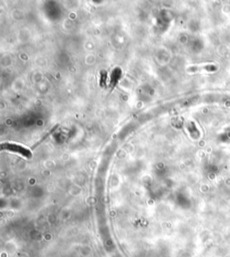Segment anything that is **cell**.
Masks as SVG:
<instances>
[{"label": "cell", "instance_id": "6da1fadb", "mask_svg": "<svg viewBox=\"0 0 230 257\" xmlns=\"http://www.w3.org/2000/svg\"><path fill=\"white\" fill-rule=\"evenodd\" d=\"M5 146H6V149L7 150L18 153L20 155H22L23 157H26V158H30L31 157V152L26 148H23V147H22L20 145H17V144H10V143L5 144Z\"/></svg>", "mask_w": 230, "mask_h": 257}, {"label": "cell", "instance_id": "7a4b0ae2", "mask_svg": "<svg viewBox=\"0 0 230 257\" xmlns=\"http://www.w3.org/2000/svg\"><path fill=\"white\" fill-rule=\"evenodd\" d=\"M121 74L122 73H121V70L120 68H114V70L112 74V77H111V84L113 86L117 85L119 79L120 78V77H121Z\"/></svg>", "mask_w": 230, "mask_h": 257}]
</instances>
